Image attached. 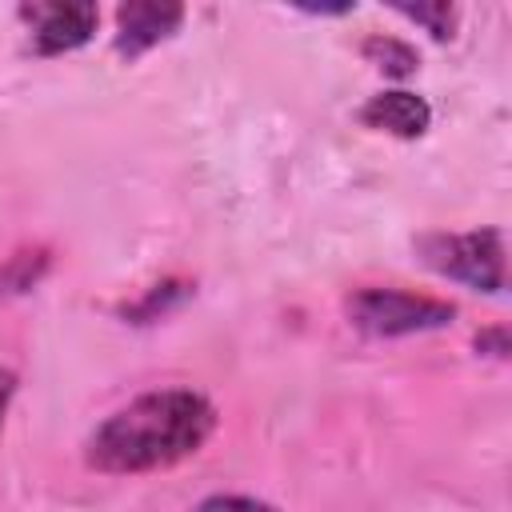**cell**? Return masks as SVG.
Returning a JSON list of instances; mask_svg holds the SVG:
<instances>
[{"instance_id": "1", "label": "cell", "mask_w": 512, "mask_h": 512, "mask_svg": "<svg viewBox=\"0 0 512 512\" xmlns=\"http://www.w3.org/2000/svg\"><path fill=\"white\" fill-rule=\"evenodd\" d=\"M216 428V408L192 388H160L116 408L84 444V460L108 476L172 468L204 448Z\"/></svg>"}, {"instance_id": "2", "label": "cell", "mask_w": 512, "mask_h": 512, "mask_svg": "<svg viewBox=\"0 0 512 512\" xmlns=\"http://www.w3.org/2000/svg\"><path fill=\"white\" fill-rule=\"evenodd\" d=\"M420 260L460 280L476 292H504L508 284V260H504V232L500 228H472V232H428L416 240Z\"/></svg>"}, {"instance_id": "3", "label": "cell", "mask_w": 512, "mask_h": 512, "mask_svg": "<svg viewBox=\"0 0 512 512\" xmlns=\"http://www.w3.org/2000/svg\"><path fill=\"white\" fill-rule=\"evenodd\" d=\"M344 312L352 328L364 336H412L428 328H444L456 316V304L436 300V296H416L404 288H356L344 300Z\"/></svg>"}, {"instance_id": "4", "label": "cell", "mask_w": 512, "mask_h": 512, "mask_svg": "<svg viewBox=\"0 0 512 512\" xmlns=\"http://www.w3.org/2000/svg\"><path fill=\"white\" fill-rule=\"evenodd\" d=\"M20 16L32 32L36 56H60L92 40L100 24V8L88 0H48V4H24Z\"/></svg>"}, {"instance_id": "5", "label": "cell", "mask_w": 512, "mask_h": 512, "mask_svg": "<svg viewBox=\"0 0 512 512\" xmlns=\"http://www.w3.org/2000/svg\"><path fill=\"white\" fill-rule=\"evenodd\" d=\"M184 24V4L172 0H128L116 8V52L124 60L144 56L148 48L164 44Z\"/></svg>"}, {"instance_id": "6", "label": "cell", "mask_w": 512, "mask_h": 512, "mask_svg": "<svg viewBox=\"0 0 512 512\" xmlns=\"http://www.w3.org/2000/svg\"><path fill=\"white\" fill-rule=\"evenodd\" d=\"M360 120L368 128H376V132H388V136H400V140H416L432 124V108H428L424 96L404 92V88H392V92H376L360 108Z\"/></svg>"}, {"instance_id": "7", "label": "cell", "mask_w": 512, "mask_h": 512, "mask_svg": "<svg viewBox=\"0 0 512 512\" xmlns=\"http://www.w3.org/2000/svg\"><path fill=\"white\" fill-rule=\"evenodd\" d=\"M360 52H364L368 64H376V68L388 72V76H412V72L420 68V52H416L412 44L396 40V36H384V32L368 36V40L360 44Z\"/></svg>"}, {"instance_id": "8", "label": "cell", "mask_w": 512, "mask_h": 512, "mask_svg": "<svg viewBox=\"0 0 512 512\" xmlns=\"http://www.w3.org/2000/svg\"><path fill=\"white\" fill-rule=\"evenodd\" d=\"M400 16H408V20H416V24H424L436 40H448L452 32H456V8L452 4H416V8H396Z\"/></svg>"}, {"instance_id": "9", "label": "cell", "mask_w": 512, "mask_h": 512, "mask_svg": "<svg viewBox=\"0 0 512 512\" xmlns=\"http://www.w3.org/2000/svg\"><path fill=\"white\" fill-rule=\"evenodd\" d=\"M192 512H280L276 504H268V500H256V496H208V500H200Z\"/></svg>"}, {"instance_id": "10", "label": "cell", "mask_w": 512, "mask_h": 512, "mask_svg": "<svg viewBox=\"0 0 512 512\" xmlns=\"http://www.w3.org/2000/svg\"><path fill=\"white\" fill-rule=\"evenodd\" d=\"M180 296H188V284H176V280L156 284V288L148 292V300H144L140 308H132V316H140V320H156V312H168V304L180 300Z\"/></svg>"}, {"instance_id": "11", "label": "cell", "mask_w": 512, "mask_h": 512, "mask_svg": "<svg viewBox=\"0 0 512 512\" xmlns=\"http://www.w3.org/2000/svg\"><path fill=\"white\" fill-rule=\"evenodd\" d=\"M12 396H16V372L12 368H0V424H4V412H8Z\"/></svg>"}]
</instances>
